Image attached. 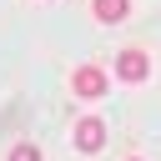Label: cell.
Returning <instances> with one entry per match:
<instances>
[{"mask_svg": "<svg viewBox=\"0 0 161 161\" xmlns=\"http://www.w3.org/2000/svg\"><path fill=\"white\" fill-rule=\"evenodd\" d=\"M131 161H141V156H131Z\"/></svg>", "mask_w": 161, "mask_h": 161, "instance_id": "obj_6", "label": "cell"}, {"mask_svg": "<svg viewBox=\"0 0 161 161\" xmlns=\"http://www.w3.org/2000/svg\"><path fill=\"white\" fill-rule=\"evenodd\" d=\"M5 161H40V146H35V141H15Z\"/></svg>", "mask_w": 161, "mask_h": 161, "instance_id": "obj_5", "label": "cell"}, {"mask_svg": "<svg viewBox=\"0 0 161 161\" xmlns=\"http://www.w3.org/2000/svg\"><path fill=\"white\" fill-rule=\"evenodd\" d=\"M75 146H80V151H101V146H106V121L80 116V121H75Z\"/></svg>", "mask_w": 161, "mask_h": 161, "instance_id": "obj_3", "label": "cell"}, {"mask_svg": "<svg viewBox=\"0 0 161 161\" xmlns=\"http://www.w3.org/2000/svg\"><path fill=\"white\" fill-rule=\"evenodd\" d=\"M146 75H151V55H146V50H121V55H116V80L141 86Z\"/></svg>", "mask_w": 161, "mask_h": 161, "instance_id": "obj_2", "label": "cell"}, {"mask_svg": "<svg viewBox=\"0 0 161 161\" xmlns=\"http://www.w3.org/2000/svg\"><path fill=\"white\" fill-rule=\"evenodd\" d=\"M91 15H96L101 25H121V20L131 15V0H91Z\"/></svg>", "mask_w": 161, "mask_h": 161, "instance_id": "obj_4", "label": "cell"}, {"mask_svg": "<svg viewBox=\"0 0 161 161\" xmlns=\"http://www.w3.org/2000/svg\"><path fill=\"white\" fill-rule=\"evenodd\" d=\"M70 86H75V96H80V101H101V96H106V86H111V75H106L101 65H75Z\"/></svg>", "mask_w": 161, "mask_h": 161, "instance_id": "obj_1", "label": "cell"}]
</instances>
